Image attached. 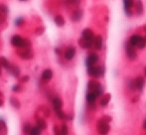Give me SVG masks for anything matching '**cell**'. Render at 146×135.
<instances>
[{
  "label": "cell",
  "mask_w": 146,
  "mask_h": 135,
  "mask_svg": "<svg viewBox=\"0 0 146 135\" xmlns=\"http://www.w3.org/2000/svg\"><path fill=\"white\" fill-rule=\"evenodd\" d=\"M111 120L110 116H104L102 119H100L96 123V130L100 135H106L110 132V126L108 122Z\"/></svg>",
  "instance_id": "obj_1"
},
{
  "label": "cell",
  "mask_w": 146,
  "mask_h": 135,
  "mask_svg": "<svg viewBox=\"0 0 146 135\" xmlns=\"http://www.w3.org/2000/svg\"><path fill=\"white\" fill-rule=\"evenodd\" d=\"M11 45L16 48H31V42L27 39L22 38L19 35H14L11 38Z\"/></svg>",
  "instance_id": "obj_2"
},
{
  "label": "cell",
  "mask_w": 146,
  "mask_h": 135,
  "mask_svg": "<svg viewBox=\"0 0 146 135\" xmlns=\"http://www.w3.org/2000/svg\"><path fill=\"white\" fill-rule=\"evenodd\" d=\"M104 73H106V69L104 66H98V67H90L88 68V75L92 77H104Z\"/></svg>",
  "instance_id": "obj_3"
},
{
  "label": "cell",
  "mask_w": 146,
  "mask_h": 135,
  "mask_svg": "<svg viewBox=\"0 0 146 135\" xmlns=\"http://www.w3.org/2000/svg\"><path fill=\"white\" fill-rule=\"evenodd\" d=\"M88 91H92V93H96V95L98 97H100V95L104 93V89H102V87L98 81H90L88 83Z\"/></svg>",
  "instance_id": "obj_4"
},
{
  "label": "cell",
  "mask_w": 146,
  "mask_h": 135,
  "mask_svg": "<svg viewBox=\"0 0 146 135\" xmlns=\"http://www.w3.org/2000/svg\"><path fill=\"white\" fill-rule=\"evenodd\" d=\"M17 55L23 60H30L34 57L31 48H19V50H17Z\"/></svg>",
  "instance_id": "obj_5"
},
{
  "label": "cell",
  "mask_w": 146,
  "mask_h": 135,
  "mask_svg": "<svg viewBox=\"0 0 146 135\" xmlns=\"http://www.w3.org/2000/svg\"><path fill=\"white\" fill-rule=\"evenodd\" d=\"M125 51H126V56L129 60L133 61L137 58V53H136V50H135L134 46L130 44V43H127L126 46H125Z\"/></svg>",
  "instance_id": "obj_6"
},
{
  "label": "cell",
  "mask_w": 146,
  "mask_h": 135,
  "mask_svg": "<svg viewBox=\"0 0 146 135\" xmlns=\"http://www.w3.org/2000/svg\"><path fill=\"white\" fill-rule=\"evenodd\" d=\"M98 56L96 53H92L90 55H88L87 60H86V65L88 66V68L94 67L98 63Z\"/></svg>",
  "instance_id": "obj_7"
},
{
  "label": "cell",
  "mask_w": 146,
  "mask_h": 135,
  "mask_svg": "<svg viewBox=\"0 0 146 135\" xmlns=\"http://www.w3.org/2000/svg\"><path fill=\"white\" fill-rule=\"evenodd\" d=\"M8 7L5 4H0V24H3L7 19Z\"/></svg>",
  "instance_id": "obj_8"
},
{
  "label": "cell",
  "mask_w": 146,
  "mask_h": 135,
  "mask_svg": "<svg viewBox=\"0 0 146 135\" xmlns=\"http://www.w3.org/2000/svg\"><path fill=\"white\" fill-rule=\"evenodd\" d=\"M143 41V37H141L140 35H133V36L130 37V39H129V43H130L132 46L134 47H137L138 48V46L140 45V43Z\"/></svg>",
  "instance_id": "obj_9"
},
{
  "label": "cell",
  "mask_w": 146,
  "mask_h": 135,
  "mask_svg": "<svg viewBox=\"0 0 146 135\" xmlns=\"http://www.w3.org/2000/svg\"><path fill=\"white\" fill-rule=\"evenodd\" d=\"M76 55V48L75 47H68L67 50L65 51V59L68 61H71L74 59Z\"/></svg>",
  "instance_id": "obj_10"
},
{
  "label": "cell",
  "mask_w": 146,
  "mask_h": 135,
  "mask_svg": "<svg viewBox=\"0 0 146 135\" xmlns=\"http://www.w3.org/2000/svg\"><path fill=\"white\" fill-rule=\"evenodd\" d=\"M82 17H83V10L82 9H76L71 15V19L73 22H79L82 19Z\"/></svg>",
  "instance_id": "obj_11"
},
{
  "label": "cell",
  "mask_w": 146,
  "mask_h": 135,
  "mask_svg": "<svg viewBox=\"0 0 146 135\" xmlns=\"http://www.w3.org/2000/svg\"><path fill=\"white\" fill-rule=\"evenodd\" d=\"M82 38L86 39V40H90V41H94V32H92V30L88 29H85L83 32H82Z\"/></svg>",
  "instance_id": "obj_12"
},
{
  "label": "cell",
  "mask_w": 146,
  "mask_h": 135,
  "mask_svg": "<svg viewBox=\"0 0 146 135\" xmlns=\"http://www.w3.org/2000/svg\"><path fill=\"white\" fill-rule=\"evenodd\" d=\"M79 45L83 49H90V47L94 45V41L86 40V39H84V38H81L79 40Z\"/></svg>",
  "instance_id": "obj_13"
},
{
  "label": "cell",
  "mask_w": 146,
  "mask_h": 135,
  "mask_svg": "<svg viewBox=\"0 0 146 135\" xmlns=\"http://www.w3.org/2000/svg\"><path fill=\"white\" fill-rule=\"evenodd\" d=\"M135 81V87L138 91H142L143 87H144V85H145V81L142 77H137L136 79H134Z\"/></svg>",
  "instance_id": "obj_14"
},
{
  "label": "cell",
  "mask_w": 146,
  "mask_h": 135,
  "mask_svg": "<svg viewBox=\"0 0 146 135\" xmlns=\"http://www.w3.org/2000/svg\"><path fill=\"white\" fill-rule=\"evenodd\" d=\"M52 77H53V71H52V69H45L44 71H43V73H42V79L44 81H51L52 79Z\"/></svg>",
  "instance_id": "obj_15"
},
{
  "label": "cell",
  "mask_w": 146,
  "mask_h": 135,
  "mask_svg": "<svg viewBox=\"0 0 146 135\" xmlns=\"http://www.w3.org/2000/svg\"><path fill=\"white\" fill-rule=\"evenodd\" d=\"M102 37L100 36V35H98L96 37H94V48L96 49V50H102Z\"/></svg>",
  "instance_id": "obj_16"
},
{
  "label": "cell",
  "mask_w": 146,
  "mask_h": 135,
  "mask_svg": "<svg viewBox=\"0 0 146 135\" xmlns=\"http://www.w3.org/2000/svg\"><path fill=\"white\" fill-rule=\"evenodd\" d=\"M52 102H53V106L55 108V111L58 109H62V107H63V101H62V99L60 97H55Z\"/></svg>",
  "instance_id": "obj_17"
},
{
  "label": "cell",
  "mask_w": 146,
  "mask_h": 135,
  "mask_svg": "<svg viewBox=\"0 0 146 135\" xmlns=\"http://www.w3.org/2000/svg\"><path fill=\"white\" fill-rule=\"evenodd\" d=\"M8 71H10V73L14 77H18L20 75V69L17 66H15V65H11V67H10V69Z\"/></svg>",
  "instance_id": "obj_18"
},
{
  "label": "cell",
  "mask_w": 146,
  "mask_h": 135,
  "mask_svg": "<svg viewBox=\"0 0 146 135\" xmlns=\"http://www.w3.org/2000/svg\"><path fill=\"white\" fill-rule=\"evenodd\" d=\"M54 21H55V23H56V25L59 26V27H63L66 23L65 19H64V17L62 15H57L56 17L54 18Z\"/></svg>",
  "instance_id": "obj_19"
},
{
  "label": "cell",
  "mask_w": 146,
  "mask_h": 135,
  "mask_svg": "<svg viewBox=\"0 0 146 135\" xmlns=\"http://www.w3.org/2000/svg\"><path fill=\"white\" fill-rule=\"evenodd\" d=\"M96 99H98V97L96 95V93H92V91H88L87 95V101L88 103H94Z\"/></svg>",
  "instance_id": "obj_20"
},
{
  "label": "cell",
  "mask_w": 146,
  "mask_h": 135,
  "mask_svg": "<svg viewBox=\"0 0 146 135\" xmlns=\"http://www.w3.org/2000/svg\"><path fill=\"white\" fill-rule=\"evenodd\" d=\"M135 9H136L137 15H141L143 13V4L141 0H137L136 4H135Z\"/></svg>",
  "instance_id": "obj_21"
},
{
  "label": "cell",
  "mask_w": 146,
  "mask_h": 135,
  "mask_svg": "<svg viewBox=\"0 0 146 135\" xmlns=\"http://www.w3.org/2000/svg\"><path fill=\"white\" fill-rule=\"evenodd\" d=\"M0 64H1L2 68H4L6 69H9L10 67H11L10 63L8 62V60L6 58H4V57H0Z\"/></svg>",
  "instance_id": "obj_22"
},
{
  "label": "cell",
  "mask_w": 146,
  "mask_h": 135,
  "mask_svg": "<svg viewBox=\"0 0 146 135\" xmlns=\"http://www.w3.org/2000/svg\"><path fill=\"white\" fill-rule=\"evenodd\" d=\"M110 99H111V97H110V93H106V95L102 99V101H100V105L104 106V107L106 106L108 104V102L110 101Z\"/></svg>",
  "instance_id": "obj_23"
},
{
  "label": "cell",
  "mask_w": 146,
  "mask_h": 135,
  "mask_svg": "<svg viewBox=\"0 0 146 135\" xmlns=\"http://www.w3.org/2000/svg\"><path fill=\"white\" fill-rule=\"evenodd\" d=\"M36 124H37V126H38L39 128H41L42 130H44L47 128V123L43 118H39V119H37Z\"/></svg>",
  "instance_id": "obj_24"
},
{
  "label": "cell",
  "mask_w": 146,
  "mask_h": 135,
  "mask_svg": "<svg viewBox=\"0 0 146 135\" xmlns=\"http://www.w3.org/2000/svg\"><path fill=\"white\" fill-rule=\"evenodd\" d=\"M10 103H11V105L13 106L14 108H16V109H19L20 108V101H18L16 97H11V99H10Z\"/></svg>",
  "instance_id": "obj_25"
},
{
  "label": "cell",
  "mask_w": 146,
  "mask_h": 135,
  "mask_svg": "<svg viewBox=\"0 0 146 135\" xmlns=\"http://www.w3.org/2000/svg\"><path fill=\"white\" fill-rule=\"evenodd\" d=\"M123 4H124V9H131L134 4V0H123Z\"/></svg>",
  "instance_id": "obj_26"
},
{
  "label": "cell",
  "mask_w": 146,
  "mask_h": 135,
  "mask_svg": "<svg viewBox=\"0 0 146 135\" xmlns=\"http://www.w3.org/2000/svg\"><path fill=\"white\" fill-rule=\"evenodd\" d=\"M32 130V126L30 123H25L23 126V132L25 135H30V132Z\"/></svg>",
  "instance_id": "obj_27"
},
{
  "label": "cell",
  "mask_w": 146,
  "mask_h": 135,
  "mask_svg": "<svg viewBox=\"0 0 146 135\" xmlns=\"http://www.w3.org/2000/svg\"><path fill=\"white\" fill-rule=\"evenodd\" d=\"M41 132H42V129L39 128L38 126H35V127H32L30 135H41Z\"/></svg>",
  "instance_id": "obj_28"
},
{
  "label": "cell",
  "mask_w": 146,
  "mask_h": 135,
  "mask_svg": "<svg viewBox=\"0 0 146 135\" xmlns=\"http://www.w3.org/2000/svg\"><path fill=\"white\" fill-rule=\"evenodd\" d=\"M61 133L62 135H69V128H68L67 124L64 123L61 126Z\"/></svg>",
  "instance_id": "obj_29"
},
{
  "label": "cell",
  "mask_w": 146,
  "mask_h": 135,
  "mask_svg": "<svg viewBox=\"0 0 146 135\" xmlns=\"http://www.w3.org/2000/svg\"><path fill=\"white\" fill-rule=\"evenodd\" d=\"M24 24V18H22V17H19V18H17V19L15 20V25L16 26H21V25H23Z\"/></svg>",
  "instance_id": "obj_30"
},
{
  "label": "cell",
  "mask_w": 146,
  "mask_h": 135,
  "mask_svg": "<svg viewBox=\"0 0 146 135\" xmlns=\"http://www.w3.org/2000/svg\"><path fill=\"white\" fill-rule=\"evenodd\" d=\"M6 129V123L2 118H0V131H3Z\"/></svg>",
  "instance_id": "obj_31"
},
{
  "label": "cell",
  "mask_w": 146,
  "mask_h": 135,
  "mask_svg": "<svg viewBox=\"0 0 146 135\" xmlns=\"http://www.w3.org/2000/svg\"><path fill=\"white\" fill-rule=\"evenodd\" d=\"M45 29L44 27H39L36 29V31H35V33H36V35H38V36H40V35H42L43 33H44Z\"/></svg>",
  "instance_id": "obj_32"
},
{
  "label": "cell",
  "mask_w": 146,
  "mask_h": 135,
  "mask_svg": "<svg viewBox=\"0 0 146 135\" xmlns=\"http://www.w3.org/2000/svg\"><path fill=\"white\" fill-rule=\"evenodd\" d=\"M67 2L72 5H79L81 3V0H67Z\"/></svg>",
  "instance_id": "obj_33"
},
{
  "label": "cell",
  "mask_w": 146,
  "mask_h": 135,
  "mask_svg": "<svg viewBox=\"0 0 146 135\" xmlns=\"http://www.w3.org/2000/svg\"><path fill=\"white\" fill-rule=\"evenodd\" d=\"M21 89H22V87L20 85H13V87H12V91H15V93L20 91H21Z\"/></svg>",
  "instance_id": "obj_34"
},
{
  "label": "cell",
  "mask_w": 146,
  "mask_h": 135,
  "mask_svg": "<svg viewBox=\"0 0 146 135\" xmlns=\"http://www.w3.org/2000/svg\"><path fill=\"white\" fill-rule=\"evenodd\" d=\"M53 130H54V133L55 135H62L61 133V128H59L58 126H54V128H53Z\"/></svg>",
  "instance_id": "obj_35"
},
{
  "label": "cell",
  "mask_w": 146,
  "mask_h": 135,
  "mask_svg": "<svg viewBox=\"0 0 146 135\" xmlns=\"http://www.w3.org/2000/svg\"><path fill=\"white\" fill-rule=\"evenodd\" d=\"M29 81V77L28 75H24V77H22L21 79H20V81L21 83H26V81Z\"/></svg>",
  "instance_id": "obj_36"
},
{
  "label": "cell",
  "mask_w": 146,
  "mask_h": 135,
  "mask_svg": "<svg viewBox=\"0 0 146 135\" xmlns=\"http://www.w3.org/2000/svg\"><path fill=\"white\" fill-rule=\"evenodd\" d=\"M143 128L146 130V120H144V122H143Z\"/></svg>",
  "instance_id": "obj_37"
},
{
  "label": "cell",
  "mask_w": 146,
  "mask_h": 135,
  "mask_svg": "<svg viewBox=\"0 0 146 135\" xmlns=\"http://www.w3.org/2000/svg\"><path fill=\"white\" fill-rule=\"evenodd\" d=\"M2 105H3V101H2V99H0V107H1Z\"/></svg>",
  "instance_id": "obj_38"
},
{
  "label": "cell",
  "mask_w": 146,
  "mask_h": 135,
  "mask_svg": "<svg viewBox=\"0 0 146 135\" xmlns=\"http://www.w3.org/2000/svg\"><path fill=\"white\" fill-rule=\"evenodd\" d=\"M56 53H57V54H59V55H60V53H61V51H60L59 49L57 48V49H56Z\"/></svg>",
  "instance_id": "obj_39"
},
{
  "label": "cell",
  "mask_w": 146,
  "mask_h": 135,
  "mask_svg": "<svg viewBox=\"0 0 146 135\" xmlns=\"http://www.w3.org/2000/svg\"><path fill=\"white\" fill-rule=\"evenodd\" d=\"M2 66H1V64H0V75H1V73H2Z\"/></svg>",
  "instance_id": "obj_40"
},
{
  "label": "cell",
  "mask_w": 146,
  "mask_h": 135,
  "mask_svg": "<svg viewBox=\"0 0 146 135\" xmlns=\"http://www.w3.org/2000/svg\"><path fill=\"white\" fill-rule=\"evenodd\" d=\"M144 75H145V77H146V67H145V69H144Z\"/></svg>",
  "instance_id": "obj_41"
},
{
  "label": "cell",
  "mask_w": 146,
  "mask_h": 135,
  "mask_svg": "<svg viewBox=\"0 0 146 135\" xmlns=\"http://www.w3.org/2000/svg\"><path fill=\"white\" fill-rule=\"evenodd\" d=\"M1 95H2V93H0V97H1Z\"/></svg>",
  "instance_id": "obj_42"
},
{
  "label": "cell",
  "mask_w": 146,
  "mask_h": 135,
  "mask_svg": "<svg viewBox=\"0 0 146 135\" xmlns=\"http://www.w3.org/2000/svg\"><path fill=\"white\" fill-rule=\"evenodd\" d=\"M21 1H26V0H21Z\"/></svg>",
  "instance_id": "obj_43"
}]
</instances>
